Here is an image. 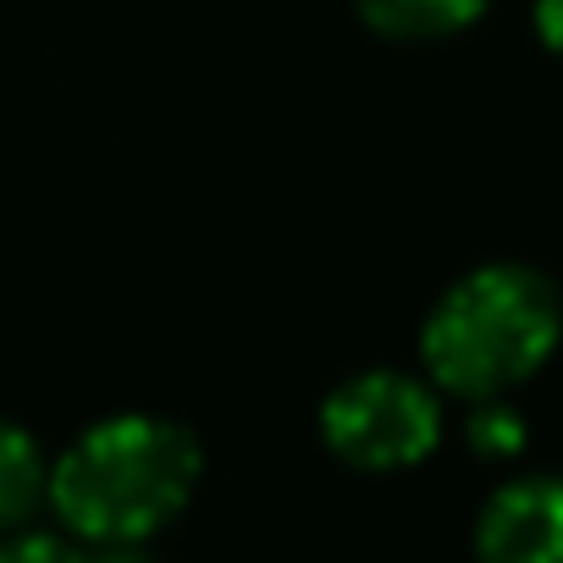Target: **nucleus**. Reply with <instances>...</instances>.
Here are the masks:
<instances>
[{
  "instance_id": "423d86ee",
  "label": "nucleus",
  "mask_w": 563,
  "mask_h": 563,
  "mask_svg": "<svg viewBox=\"0 0 563 563\" xmlns=\"http://www.w3.org/2000/svg\"><path fill=\"white\" fill-rule=\"evenodd\" d=\"M45 492V464L29 431L0 420V525H18Z\"/></svg>"
},
{
  "instance_id": "20e7f679",
  "label": "nucleus",
  "mask_w": 563,
  "mask_h": 563,
  "mask_svg": "<svg viewBox=\"0 0 563 563\" xmlns=\"http://www.w3.org/2000/svg\"><path fill=\"white\" fill-rule=\"evenodd\" d=\"M481 563H563V481L503 486L475 525Z\"/></svg>"
},
{
  "instance_id": "7ed1b4c3",
  "label": "nucleus",
  "mask_w": 563,
  "mask_h": 563,
  "mask_svg": "<svg viewBox=\"0 0 563 563\" xmlns=\"http://www.w3.org/2000/svg\"><path fill=\"white\" fill-rule=\"evenodd\" d=\"M321 437L354 470H404L437 448L442 415L420 382H409L398 371H371V376L343 382L327 398Z\"/></svg>"
},
{
  "instance_id": "1a4fd4ad",
  "label": "nucleus",
  "mask_w": 563,
  "mask_h": 563,
  "mask_svg": "<svg viewBox=\"0 0 563 563\" xmlns=\"http://www.w3.org/2000/svg\"><path fill=\"white\" fill-rule=\"evenodd\" d=\"M536 34L547 51L563 56V0H536Z\"/></svg>"
},
{
  "instance_id": "6e6552de",
  "label": "nucleus",
  "mask_w": 563,
  "mask_h": 563,
  "mask_svg": "<svg viewBox=\"0 0 563 563\" xmlns=\"http://www.w3.org/2000/svg\"><path fill=\"white\" fill-rule=\"evenodd\" d=\"M0 563H89V558L56 536H18V541H0Z\"/></svg>"
},
{
  "instance_id": "0eeeda50",
  "label": "nucleus",
  "mask_w": 563,
  "mask_h": 563,
  "mask_svg": "<svg viewBox=\"0 0 563 563\" xmlns=\"http://www.w3.org/2000/svg\"><path fill=\"white\" fill-rule=\"evenodd\" d=\"M470 442H475V453H492V459L519 453V442H525V420H519L508 404L486 398V404L470 415Z\"/></svg>"
},
{
  "instance_id": "39448f33",
  "label": "nucleus",
  "mask_w": 563,
  "mask_h": 563,
  "mask_svg": "<svg viewBox=\"0 0 563 563\" xmlns=\"http://www.w3.org/2000/svg\"><path fill=\"white\" fill-rule=\"evenodd\" d=\"M486 12V0H360V18L387 40H442Z\"/></svg>"
},
{
  "instance_id": "f03ea898",
  "label": "nucleus",
  "mask_w": 563,
  "mask_h": 563,
  "mask_svg": "<svg viewBox=\"0 0 563 563\" xmlns=\"http://www.w3.org/2000/svg\"><path fill=\"white\" fill-rule=\"evenodd\" d=\"M563 327L552 282L530 265H481L442 294L420 332V354L437 387L459 398H497L519 387L552 354Z\"/></svg>"
},
{
  "instance_id": "f257e3e1",
  "label": "nucleus",
  "mask_w": 563,
  "mask_h": 563,
  "mask_svg": "<svg viewBox=\"0 0 563 563\" xmlns=\"http://www.w3.org/2000/svg\"><path fill=\"white\" fill-rule=\"evenodd\" d=\"M199 481V442L155 415H117L84 431L56 475L51 503L84 541H144L161 530Z\"/></svg>"
}]
</instances>
